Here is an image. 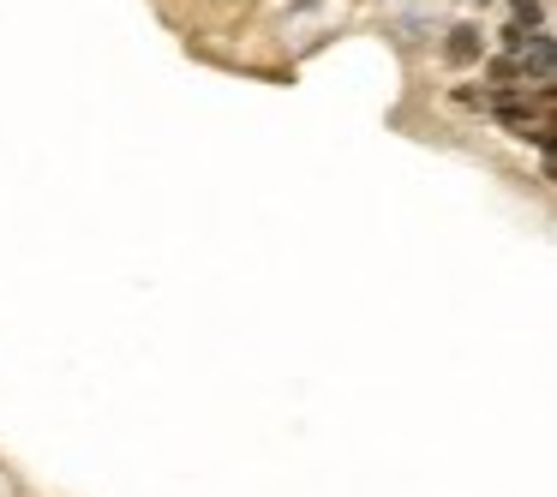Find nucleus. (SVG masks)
Here are the masks:
<instances>
[{
    "instance_id": "nucleus-1",
    "label": "nucleus",
    "mask_w": 557,
    "mask_h": 497,
    "mask_svg": "<svg viewBox=\"0 0 557 497\" xmlns=\"http://www.w3.org/2000/svg\"><path fill=\"white\" fill-rule=\"evenodd\" d=\"M474 54H480V42H474V30H468V24H462V30H450V60H456V66H468Z\"/></svg>"
}]
</instances>
